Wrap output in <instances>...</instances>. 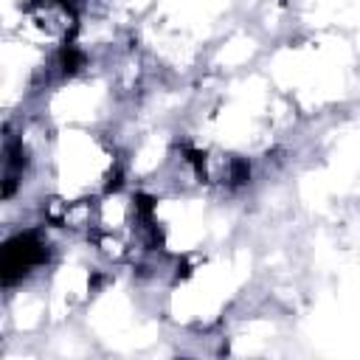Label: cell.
Returning <instances> with one entry per match:
<instances>
[{
  "label": "cell",
  "mask_w": 360,
  "mask_h": 360,
  "mask_svg": "<svg viewBox=\"0 0 360 360\" xmlns=\"http://www.w3.org/2000/svg\"><path fill=\"white\" fill-rule=\"evenodd\" d=\"M45 259H48V248L34 231L17 233L3 248V281L6 284L17 281L20 276H25L31 267L42 264Z\"/></svg>",
  "instance_id": "1"
}]
</instances>
